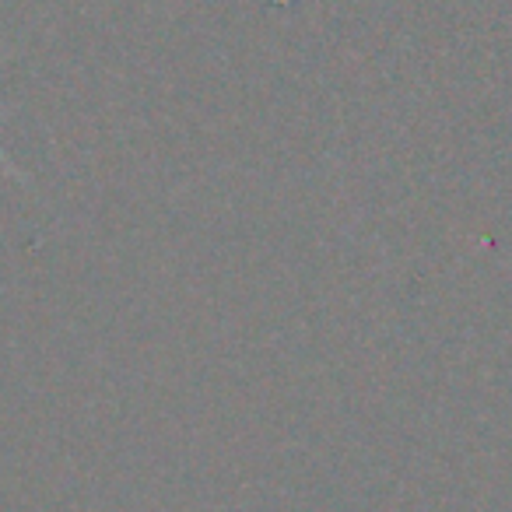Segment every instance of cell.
<instances>
[{
  "label": "cell",
  "mask_w": 512,
  "mask_h": 512,
  "mask_svg": "<svg viewBox=\"0 0 512 512\" xmlns=\"http://www.w3.org/2000/svg\"><path fill=\"white\" fill-rule=\"evenodd\" d=\"M0 165H4V169H8V172H11V176H18V172H15V165H11V158H8V155H4V148H0Z\"/></svg>",
  "instance_id": "1"
}]
</instances>
